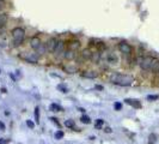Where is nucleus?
I'll return each mask as SVG.
<instances>
[{
	"mask_svg": "<svg viewBox=\"0 0 159 144\" xmlns=\"http://www.w3.org/2000/svg\"><path fill=\"white\" fill-rule=\"evenodd\" d=\"M110 82L114 83L116 85H121V86H129L133 84L134 78L133 76L129 75H122V73H115L110 77Z\"/></svg>",
	"mask_w": 159,
	"mask_h": 144,
	"instance_id": "nucleus-1",
	"label": "nucleus"
},
{
	"mask_svg": "<svg viewBox=\"0 0 159 144\" xmlns=\"http://www.w3.org/2000/svg\"><path fill=\"white\" fill-rule=\"evenodd\" d=\"M12 41L14 43V46H20L24 41V37H25V31L23 28H14L12 30Z\"/></svg>",
	"mask_w": 159,
	"mask_h": 144,
	"instance_id": "nucleus-2",
	"label": "nucleus"
},
{
	"mask_svg": "<svg viewBox=\"0 0 159 144\" xmlns=\"http://www.w3.org/2000/svg\"><path fill=\"white\" fill-rule=\"evenodd\" d=\"M156 61H157V59L153 58V57H144V58L140 60L139 65H140V67H141L142 70H145V71H151Z\"/></svg>",
	"mask_w": 159,
	"mask_h": 144,
	"instance_id": "nucleus-3",
	"label": "nucleus"
},
{
	"mask_svg": "<svg viewBox=\"0 0 159 144\" xmlns=\"http://www.w3.org/2000/svg\"><path fill=\"white\" fill-rule=\"evenodd\" d=\"M118 51H120L122 54H126V55H129V54H132V52H133V48H132V46L129 45V43H127V42H120L118 43Z\"/></svg>",
	"mask_w": 159,
	"mask_h": 144,
	"instance_id": "nucleus-4",
	"label": "nucleus"
},
{
	"mask_svg": "<svg viewBox=\"0 0 159 144\" xmlns=\"http://www.w3.org/2000/svg\"><path fill=\"white\" fill-rule=\"evenodd\" d=\"M26 61L29 62H33V64H36L38 61V54L37 53H28L25 55H22Z\"/></svg>",
	"mask_w": 159,
	"mask_h": 144,
	"instance_id": "nucleus-5",
	"label": "nucleus"
},
{
	"mask_svg": "<svg viewBox=\"0 0 159 144\" xmlns=\"http://www.w3.org/2000/svg\"><path fill=\"white\" fill-rule=\"evenodd\" d=\"M58 40L55 38V37H52V38H49L48 40V42H47V49H48L49 52H53L54 53V51H55V47H56V45H58Z\"/></svg>",
	"mask_w": 159,
	"mask_h": 144,
	"instance_id": "nucleus-6",
	"label": "nucleus"
},
{
	"mask_svg": "<svg viewBox=\"0 0 159 144\" xmlns=\"http://www.w3.org/2000/svg\"><path fill=\"white\" fill-rule=\"evenodd\" d=\"M42 45V42H41V40H39V37H37V36H34V37H31V40H30V46H31V48L33 49H35V51H37V48Z\"/></svg>",
	"mask_w": 159,
	"mask_h": 144,
	"instance_id": "nucleus-7",
	"label": "nucleus"
},
{
	"mask_svg": "<svg viewBox=\"0 0 159 144\" xmlns=\"http://www.w3.org/2000/svg\"><path fill=\"white\" fill-rule=\"evenodd\" d=\"M124 102L127 103V105H129V106L134 107V108H141V103H140V101L137 100V99H126Z\"/></svg>",
	"mask_w": 159,
	"mask_h": 144,
	"instance_id": "nucleus-8",
	"label": "nucleus"
},
{
	"mask_svg": "<svg viewBox=\"0 0 159 144\" xmlns=\"http://www.w3.org/2000/svg\"><path fill=\"white\" fill-rule=\"evenodd\" d=\"M63 48H65V42L63 41H59L56 47H55V51H54V54L55 55H60L61 53H63Z\"/></svg>",
	"mask_w": 159,
	"mask_h": 144,
	"instance_id": "nucleus-9",
	"label": "nucleus"
},
{
	"mask_svg": "<svg viewBox=\"0 0 159 144\" xmlns=\"http://www.w3.org/2000/svg\"><path fill=\"white\" fill-rule=\"evenodd\" d=\"M79 48H80V42L79 41H71L69 43H68V49H71V51H73V52H75V51H78Z\"/></svg>",
	"mask_w": 159,
	"mask_h": 144,
	"instance_id": "nucleus-10",
	"label": "nucleus"
},
{
	"mask_svg": "<svg viewBox=\"0 0 159 144\" xmlns=\"http://www.w3.org/2000/svg\"><path fill=\"white\" fill-rule=\"evenodd\" d=\"M80 55H82V59L89 60V59H91V57H92V52L89 49V48H85V49H83V51H82Z\"/></svg>",
	"mask_w": 159,
	"mask_h": 144,
	"instance_id": "nucleus-11",
	"label": "nucleus"
},
{
	"mask_svg": "<svg viewBox=\"0 0 159 144\" xmlns=\"http://www.w3.org/2000/svg\"><path fill=\"white\" fill-rule=\"evenodd\" d=\"M63 58L67 59V60H72V59L75 58V52L71 51V49H68V51H66V52H63Z\"/></svg>",
	"mask_w": 159,
	"mask_h": 144,
	"instance_id": "nucleus-12",
	"label": "nucleus"
},
{
	"mask_svg": "<svg viewBox=\"0 0 159 144\" xmlns=\"http://www.w3.org/2000/svg\"><path fill=\"white\" fill-rule=\"evenodd\" d=\"M97 76H98V73L94 71H85L83 73V77H85V78H96Z\"/></svg>",
	"mask_w": 159,
	"mask_h": 144,
	"instance_id": "nucleus-13",
	"label": "nucleus"
},
{
	"mask_svg": "<svg viewBox=\"0 0 159 144\" xmlns=\"http://www.w3.org/2000/svg\"><path fill=\"white\" fill-rule=\"evenodd\" d=\"M49 110H52V112H61L62 107L56 105V103H52V105L49 106Z\"/></svg>",
	"mask_w": 159,
	"mask_h": 144,
	"instance_id": "nucleus-14",
	"label": "nucleus"
},
{
	"mask_svg": "<svg viewBox=\"0 0 159 144\" xmlns=\"http://www.w3.org/2000/svg\"><path fill=\"white\" fill-rule=\"evenodd\" d=\"M65 70H66V72H68V73H75V72H77L75 65H66Z\"/></svg>",
	"mask_w": 159,
	"mask_h": 144,
	"instance_id": "nucleus-15",
	"label": "nucleus"
},
{
	"mask_svg": "<svg viewBox=\"0 0 159 144\" xmlns=\"http://www.w3.org/2000/svg\"><path fill=\"white\" fill-rule=\"evenodd\" d=\"M7 22V16L6 13H0V27H4Z\"/></svg>",
	"mask_w": 159,
	"mask_h": 144,
	"instance_id": "nucleus-16",
	"label": "nucleus"
},
{
	"mask_svg": "<svg viewBox=\"0 0 159 144\" xmlns=\"http://www.w3.org/2000/svg\"><path fill=\"white\" fill-rule=\"evenodd\" d=\"M47 51H48V49H47V46L42 43L41 46H39V47L37 48V51H36V53H37V54H44V53H46Z\"/></svg>",
	"mask_w": 159,
	"mask_h": 144,
	"instance_id": "nucleus-17",
	"label": "nucleus"
},
{
	"mask_svg": "<svg viewBox=\"0 0 159 144\" xmlns=\"http://www.w3.org/2000/svg\"><path fill=\"white\" fill-rule=\"evenodd\" d=\"M157 141V136L156 133H151L148 136V144H154V142Z\"/></svg>",
	"mask_w": 159,
	"mask_h": 144,
	"instance_id": "nucleus-18",
	"label": "nucleus"
},
{
	"mask_svg": "<svg viewBox=\"0 0 159 144\" xmlns=\"http://www.w3.org/2000/svg\"><path fill=\"white\" fill-rule=\"evenodd\" d=\"M103 125H104V120L103 119H98V120H96V123H94V127H96V129H101V127H103Z\"/></svg>",
	"mask_w": 159,
	"mask_h": 144,
	"instance_id": "nucleus-19",
	"label": "nucleus"
},
{
	"mask_svg": "<svg viewBox=\"0 0 159 144\" xmlns=\"http://www.w3.org/2000/svg\"><path fill=\"white\" fill-rule=\"evenodd\" d=\"M65 126L66 127H69V129H73V127L75 126V124H74V121L73 120H65Z\"/></svg>",
	"mask_w": 159,
	"mask_h": 144,
	"instance_id": "nucleus-20",
	"label": "nucleus"
},
{
	"mask_svg": "<svg viewBox=\"0 0 159 144\" xmlns=\"http://www.w3.org/2000/svg\"><path fill=\"white\" fill-rule=\"evenodd\" d=\"M108 61L111 62V64H116V62H117V58L115 57V55L110 54V55H109V58H108Z\"/></svg>",
	"mask_w": 159,
	"mask_h": 144,
	"instance_id": "nucleus-21",
	"label": "nucleus"
},
{
	"mask_svg": "<svg viewBox=\"0 0 159 144\" xmlns=\"http://www.w3.org/2000/svg\"><path fill=\"white\" fill-rule=\"evenodd\" d=\"M58 89H59L61 93H67V90H68L67 86L63 85V84H59V85H58Z\"/></svg>",
	"mask_w": 159,
	"mask_h": 144,
	"instance_id": "nucleus-22",
	"label": "nucleus"
},
{
	"mask_svg": "<svg viewBox=\"0 0 159 144\" xmlns=\"http://www.w3.org/2000/svg\"><path fill=\"white\" fill-rule=\"evenodd\" d=\"M80 120H82L83 123H85V124H90V123H91V119L87 117V115H83V117L80 118Z\"/></svg>",
	"mask_w": 159,
	"mask_h": 144,
	"instance_id": "nucleus-23",
	"label": "nucleus"
},
{
	"mask_svg": "<svg viewBox=\"0 0 159 144\" xmlns=\"http://www.w3.org/2000/svg\"><path fill=\"white\" fill-rule=\"evenodd\" d=\"M158 99H159L158 95H148V96H147V100H148V101H156V100H158Z\"/></svg>",
	"mask_w": 159,
	"mask_h": 144,
	"instance_id": "nucleus-24",
	"label": "nucleus"
},
{
	"mask_svg": "<svg viewBox=\"0 0 159 144\" xmlns=\"http://www.w3.org/2000/svg\"><path fill=\"white\" fill-rule=\"evenodd\" d=\"M35 119H36L37 123L39 121V109H38V107L35 108Z\"/></svg>",
	"mask_w": 159,
	"mask_h": 144,
	"instance_id": "nucleus-25",
	"label": "nucleus"
},
{
	"mask_svg": "<svg viewBox=\"0 0 159 144\" xmlns=\"http://www.w3.org/2000/svg\"><path fill=\"white\" fill-rule=\"evenodd\" d=\"M99 53H92V57H91V59L92 60H94V61H98L99 60Z\"/></svg>",
	"mask_w": 159,
	"mask_h": 144,
	"instance_id": "nucleus-26",
	"label": "nucleus"
},
{
	"mask_svg": "<svg viewBox=\"0 0 159 144\" xmlns=\"http://www.w3.org/2000/svg\"><path fill=\"white\" fill-rule=\"evenodd\" d=\"M63 137V132L62 131H58L56 133H55V138L56 139H61Z\"/></svg>",
	"mask_w": 159,
	"mask_h": 144,
	"instance_id": "nucleus-27",
	"label": "nucleus"
},
{
	"mask_svg": "<svg viewBox=\"0 0 159 144\" xmlns=\"http://www.w3.org/2000/svg\"><path fill=\"white\" fill-rule=\"evenodd\" d=\"M114 107H115L116 110H121V108H122V103H120V102H115Z\"/></svg>",
	"mask_w": 159,
	"mask_h": 144,
	"instance_id": "nucleus-28",
	"label": "nucleus"
},
{
	"mask_svg": "<svg viewBox=\"0 0 159 144\" xmlns=\"http://www.w3.org/2000/svg\"><path fill=\"white\" fill-rule=\"evenodd\" d=\"M26 125L30 127V129H34V127H35V125H34V123L33 121H31V120H28V121H26Z\"/></svg>",
	"mask_w": 159,
	"mask_h": 144,
	"instance_id": "nucleus-29",
	"label": "nucleus"
},
{
	"mask_svg": "<svg viewBox=\"0 0 159 144\" xmlns=\"http://www.w3.org/2000/svg\"><path fill=\"white\" fill-rule=\"evenodd\" d=\"M10 143V139H6V138H0V144H7Z\"/></svg>",
	"mask_w": 159,
	"mask_h": 144,
	"instance_id": "nucleus-30",
	"label": "nucleus"
},
{
	"mask_svg": "<svg viewBox=\"0 0 159 144\" xmlns=\"http://www.w3.org/2000/svg\"><path fill=\"white\" fill-rule=\"evenodd\" d=\"M50 120L54 123V124H56V126H60V124H59V121H58V119H55V118H50Z\"/></svg>",
	"mask_w": 159,
	"mask_h": 144,
	"instance_id": "nucleus-31",
	"label": "nucleus"
},
{
	"mask_svg": "<svg viewBox=\"0 0 159 144\" xmlns=\"http://www.w3.org/2000/svg\"><path fill=\"white\" fill-rule=\"evenodd\" d=\"M0 46L1 47H5V40L3 37H0Z\"/></svg>",
	"mask_w": 159,
	"mask_h": 144,
	"instance_id": "nucleus-32",
	"label": "nucleus"
},
{
	"mask_svg": "<svg viewBox=\"0 0 159 144\" xmlns=\"http://www.w3.org/2000/svg\"><path fill=\"white\" fill-rule=\"evenodd\" d=\"M104 131H105L107 133H110V132H111V129H110V127H104Z\"/></svg>",
	"mask_w": 159,
	"mask_h": 144,
	"instance_id": "nucleus-33",
	"label": "nucleus"
},
{
	"mask_svg": "<svg viewBox=\"0 0 159 144\" xmlns=\"http://www.w3.org/2000/svg\"><path fill=\"white\" fill-rule=\"evenodd\" d=\"M96 89H99V90H102L103 88H102V86H99V85H97V86H96Z\"/></svg>",
	"mask_w": 159,
	"mask_h": 144,
	"instance_id": "nucleus-34",
	"label": "nucleus"
},
{
	"mask_svg": "<svg viewBox=\"0 0 159 144\" xmlns=\"http://www.w3.org/2000/svg\"><path fill=\"white\" fill-rule=\"evenodd\" d=\"M0 126H1V129H3V130L5 129V126H4V124H3V123H0Z\"/></svg>",
	"mask_w": 159,
	"mask_h": 144,
	"instance_id": "nucleus-35",
	"label": "nucleus"
}]
</instances>
